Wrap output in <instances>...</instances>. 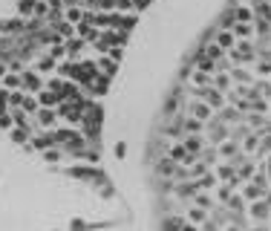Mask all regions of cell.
Instances as JSON below:
<instances>
[{"label": "cell", "mask_w": 271, "mask_h": 231, "mask_svg": "<svg viewBox=\"0 0 271 231\" xmlns=\"http://www.w3.org/2000/svg\"><path fill=\"white\" fill-rule=\"evenodd\" d=\"M61 101H63V96L55 93V90H41V93H38V104H41V107H58Z\"/></svg>", "instance_id": "cell-6"}, {"label": "cell", "mask_w": 271, "mask_h": 231, "mask_svg": "<svg viewBox=\"0 0 271 231\" xmlns=\"http://www.w3.org/2000/svg\"><path fill=\"white\" fill-rule=\"evenodd\" d=\"M176 168H179V165H176L170 156H165V153H162V156H159V162H156V173H159V176H167V179H173Z\"/></svg>", "instance_id": "cell-5"}, {"label": "cell", "mask_w": 271, "mask_h": 231, "mask_svg": "<svg viewBox=\"0 0 271 231\" xmlns=\"http://www.w3.org/2000/svg\"><path fill=\"white\" fill-rule=\"evenodd\" d=\"M185 220L193 223V226H205V223L211 220V211H205V208H199V205H190V208L185 211Z\"/></svg>", "instance_id": "cell-3"}, {"label": "cell", "mask_w": 271, "mask_h": 231, "mask_svg": "<svg viewBox=\"0 0 271 231\" xmlns=\"http://www.w3.org/2000/svg\"><path fill=\"white\" fill-rule=\"evenodd\" d=\"M213 43H216L219 49H225V52H231V49L237 46V38H234V32H231V29H225V26H219V32H216V38H213Z\"/></svg>", "instance_id": "cell-4"}, {"label": "cell", "mask_w": 271, "mask_h": 231, "mask_svg": "<svg viewBox=\"0 0 271 231\" xmlns=\"http://www.w3.org/2000/svg\"><path fill=\"white\" fill-rule=\"evenodd\" d=\"M38 69H41V72H46V69H55V58H49V55H43V58L38 61Z\"/></svg>", "instance_id": "cell-10"}, {"label": "cell", "mask_w": 271, "mask_h": 231, "mask_svg": "<svg viewBox=\"0 0 271 231\" xmlns=\"http://www.w3.org/2000/svg\"><path fill=\"white\" fill-rule=\"evenodd\" d=\"M3 84H6L9 90H18V87H21V72H6V75H3Z\"/></svg>", "instance_id": "cell-9"}, {"label": "cell", "mask_w": 271, "mask_h": 231, "mask_svg": "<svg viewBox=\"0 0 271 231\" xmlns=\"http://www.w3.org/2000/svg\"><path fill=\"white\" fill-rule=\"evenodd\" d=\"M95 66H98V72H101L104 78H113V75H116V69H119L116 58H101V61H98Z\"/></svg>", "instance_id": "cell-7"}, {"label": "cell", "mask_w": 271, "mask_h": 231, "mask_svg": "<svg viewBox=\"0 0 271 231\" xmlns=\"http://www.w3.org/2000/svg\"><path fill=\"white\" fill-rule=\"evenodd\" d=\"M32 119H38L35 125H38L41 130H55V125H58V113H55L52 107H38V113H35Z\"/></svg>", "instance_id": "cell-1"}, {"label": "cell", "mask_w": 271, "mask_h": 231, "mask_svg": "<svg viewBox=\"0 0 271 231\" xmlns=\"http://www.w3.org/2000/svg\"><path fill=\"white\" fill-rule=\"evenodd\" d=\"M35 6H38V0H18V15L29 18V15H35Z\"/></svg>", "instance_id": "cell-8"}, {"label": "cell", "mask_w": 271, "mask_h": 231, "mask_svg": "<svg viewBox=\"0 0 271 231\" xmlns=\"http://www.w3.org/2000/svg\"><path fill=\"white\" fill-rule=\"evenodd\" d=\"M0 127H12V116H6V113H0Z\"/></svg>", "instance_id": "cell-11"}, {"label": "cell", "mask_w": 271, "mask_h": 231, "mask_svg": "<svg viewBox=\"0 0 271 231\" xmlns=\"http://www.w3.org/2000/svg\"><path fill=\"white\" fill-rule=\"evenodd\" d=\"M21 90H23V93H41V90H43L41 75H38V72H21Z\"/></svg>", "instance_id": "cell-2"}]
</instances>
